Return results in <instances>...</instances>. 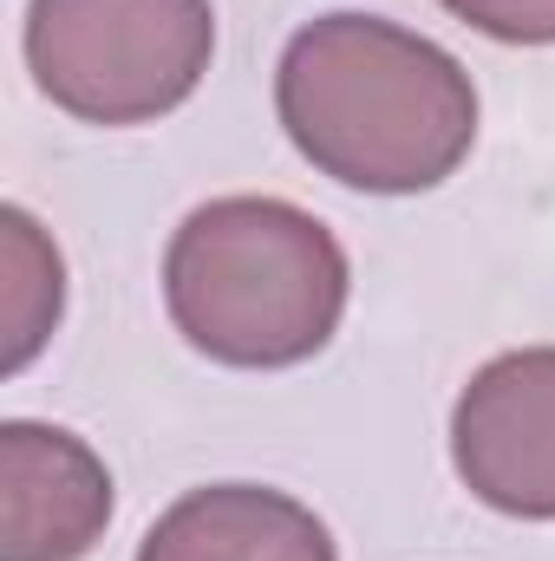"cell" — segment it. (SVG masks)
I'll use <instances>...</instances> for the list:
<instances>
[{
  "label": "cell",
  "mask_w": 555,
  "mask_h": 561,
  "mask_svg": "<svg viewBox=\"0 0 555 561\" xmlns=\"http://www.w3.org/2000/svg\"><path fill=\"white\" fill-rule=\"evenodd\" d=\"M275 112L320 176L366 196L438 190L477 144L471 72L380 13L307 20L275 66Z\"/></svg>",
  "instance_id": "6da1fadb"
},
{
  "label": "cell",
  "mask_w": 555,
  "mask_h": 561,
  "mask_svg": "<svg viewBox=\"0 0 555 561\" xmlns=\"http://www.w3.org/2000/svg\"><path fill=\"white\" fill-rule=\"evenodd\" d=\"M347 294L353 268L340 236L281 196H216L190 209L163 255L177 333L242 373L314 359L340 333Z\"/></svg>",
  "instance_id": "7a4b0ae2"
},
{
  "label": "cell",
  "mask_w": 555,
  "mask_h": 561,
  "mask_svg": "<svg viewBox=\"0 0 555 561\" xmlns=\"http://www.w3.org/2000/svg\"><path fill=\"white\" fill-rule=\"evenodd\" d=\"M33 85L79 125H150L177 112L216 59L209 0H33Z\"/></svg>",
  "instance_id": "3957f363"
},
{
  "label": "cell",
  "mask_w": 555,
  "mask_h": 561,
  "mask_svg": "<svg viewBox=\"0 0 555 561\" xmlns=\"http://www.w3.org/2000/svg\"><path fill=\"white\" fill-rule=\"evenodd\" d=\"M451 463L477 503L555 523V346H517L471 373L451 405Z\"/></svg>",
  "instance_id": "277c9868"
},
{
  "label": "cell",
  "mask_w": 555,
  "mask_h": 561,
  "mask_svg": "<svg viewBox=\"0 0 555 561\" xmlns=\"http://www.w3.org/2000/svg\"><path fill=\"white\" fill-rule=\"evenodd\" d=\"M112 523V470L59 424H0V561H79Z\"/></svg>",
  "instance_id": "5b68a950"
},
{
  "label": "cell",
  "mask_w": 555,
  "mask_h": 561,
  "mask_svg": "<svg viewBox=\"0 0 555 561\" xmlns=\"http://www.w3.org/2000/svg\"><path fill=\"white\" fill-rule=\"evenodd\" d=\"M138 561H340L327 523L269 483H209L177 496L138 542Z\"/></svg>",
  "instance_id": "8992f818"
},
{
  "label": "cell",
  "mask_w": 555,
  "mask_h": 561,
  "mask_svg": "<svg viewBox=\"0 0 555 561\" xmlns=\"http://www.w3.org/2000/svg\"><path fill=\"white\" fill-rule=\"evenodd\" d=\"M66 307V262L46 229L7 203L0 209V373H26L33 353L53 340Z\"/></svg>",
  "instance_id": "52a82bcc"
},
{
  "label": "cell",
  "mask_w": 555,
  "mask_h": 561,
  "mask_svg": "<svg viewBox=\"0 0 555 561\" xmlns=\"http://www.w3.org/2000/svg\"><path fill=\"white\" fill-rule=\"evenodd\" d=\"M464 26L503 46H555V0H438Z\"/></svg>",
  "instance_id": "ba28073f"
}]
</instances>
